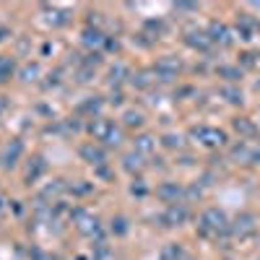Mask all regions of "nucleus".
I'll list each match as a JSON object with an SVG mask.
<instances>
[{"instance_id": "obj_1", "label": "nucleus", "mask_w": 260, "mask_h": 260, "mask_svg": "<svg viewBox=\"0 0 260 260\" xmlns=\"http://www.w3.org/2000/svg\"><path fill=\"white\" fill-rule=\"evenodd\" d=\"M89 130H91L94 141H99V143H104V146H120V141H122V130L115 125V120L96 117V120L89 125Z\"/></svg>"}, {"instance_id": "obj_2", "label": "nucleus", "mask_w": 260, "mask_h": 260, "mask_svg": "<svg viewBox=\"0 0 260 260\" xmlns=\"http://www.w3.org/2000/svg\"><path fill=\"white\" fill-rule=\"evenodd\" d=\"M201 232L206 237H219V234H226L229 232V221H226V216L219 211V208H208L203 216H201Z\"/></svg>"}, {"instance_id": "obj_3", "label": "nucleus", "mask_w": 260, "mask_h": 260, "mask_svg": "<svg viewBox=\"0 0 260 260\" xmlns=\"http://www.w3.org/2000/svg\"><path fill=\"white\" fill-rule=\"evenodd\" d=\"M71 219H73V224L78 226L81 234H86V237H96V240L102 242V224H99V219H96L94 213L83 211V208H76V211L71 213Z\"/></svg>"}, {"instance_id": "obj_4", "label": "nucleus", "mask_w": 260, "mask_h": 260, "mask_svg": "<svg viewBox=\"0 0 260 260\" xmlns=\"http://www.w3.org/2000/svg\"><path fill=\"white\" fill-rule=\"evenodd\" d=\"M21 154H24V141H21V138H13V141L6 146L3 156H0V164H3L6 169H13V167L18 164Z\"/></svg>"}, {"instance_id": "obj_5", "label": "nucleus", "mask_w": 260, "mask_h": 260, "mask_svg": "<svg viewBox=\"0 0 260 260\" xmlns=\"http://www.w3.org/2000/svg\"><path fill=\"white\" fill-rule=\"evenodd\" d=\"M78 154H81L86 161H89V164H94V167H104V161H107L104 148L96 146V143H83V146L78 148Z\"/></svg>"}, {"instance_id": "obj_6", "label": "nucleus", "mask_w": 260, "mask_h": 260, "mask_svg": "<svg viewBox=\"0 0 260 260\" xmlns=\"http://www.w3.org/2000/svg\"><path fill=\"white\" fill-rule=\"evenodd\" d=\"M187 219H190V213H187V208H185L182 203L169 206V208H167V213L161 216V221H164L167 226H180V224H185Z\"/></svg>"}, {"instance_id": "obj_7", "label": "nucleus", "mask_w": 260, "mask_h": 260, "mask_svg": "<svg viewBox=\"0 0 260 260\" xmlns=\"http://www.w3.org/2000/svg\"><path fill=\"white\" fill-rule=\"evenodd\" d=\"M156 195L164 201V203H169V206H175L180 198H182V187L180 185H175V182H164V185H159L156 187Z\"/></svg>"}, {"instance_id": "obj_8", "label": "nucleus", "mask_w": 260, "mask_h": 260, "mask_svg": "<svg viewBox=\"0 0 260 260\" xmlns=\"http://www.w3.org/2000/svg\"><path fill=\"white\" fill-rule=\"evenodd\" d=\"M195 136H198L206 146H221L226 141V136L221 133V130H216V127H201V130H195Z\"/></svg>"}, {"instance_id": "obj_9", "label": "nucleus", "mask_w": 260, "mask_h": 260, "mask_svg": "<svg viewBox=\"0 0 260 260\" xmlns=\"http://www.w3.org/2000/svg\"><path fill=\"white\" fill-rule=\"evenodd\" d=\"M177 71H180V60H175V57H161V60L156 62V68H154V73L161 76V78L177 76Z\"/></svg>"}, {"instance_id": "obj_10", "label": "nucleus", "mask_w": 260, "mask_h": 260, "mask_svg": "<svg viewBox=\"0 0 260 260\" xmlns=\"http://www.w3.org/2000/svg\"><path fill=\"white\" fill-rule=\"evenodd\" d=\"M31 161H34V164H29V169H26V182H29V185L37 182V180L47 172V161L42 159V156H34Z\"/></svg>"}, {"instance_id": "obj_11", "label": "nucleus", "mask_w": 260, "mask_h": 260, "mask_svg": "<svg viewBox=\"0 0 260 260\" xmlns=\"http://www.w3.org/2000/svg\"><path fill=\"white\" fill-rule=\"evenodd\" d=\"M159 257H161V260H182V257H185V250H182V245H177V242H169V245L161 247Z\"/></svg>"}, {"instance_id": "obj_12", "label": "nucleus", "mask_w": 260, "mask_h": 260, "mask_svg": "<svg viewBox=\"0 0 260 260\" xmlns=\"http://www.w3.org/2000/svg\"><path fill=\"white\" fill-rule=\"evenodd\" d=\"M13 71H16V62H13V57H8V55H0V83H6V81L13 76Z\"/></svg>"}, {"instance_id": "obj_13", "label": "nucleus", "mask_w": 260, "mask_h": 260, "mask_svg": "<svg viewBox=\"0 0 260 260\" xmlns=\"http://www.w3.org/2000/svg\"><path fill=\"white\" fill-rule=\"evenodd\" d=\"M122 167L133 175V172H141L143 169V156L138 154V151H133V154H127L125 159H122Z\"/></svg>"}, {"instance_id": "obj_14", "label": "nucleus", "mask_w": 260, "mask_h": 260, "mask_svg": "<svg viewBox=\"0 0 260 260\" xmlns=\"http://www.w3.org/2000/svg\"><path fill=\"white\" fill-rule=\"evenodd\" d=\"M83 42H86V45H91V47H102L104 42H107V37L99 29H86L83 31Z\"/></svg>"}, {"instance_id": "obj_15", "label": "nucleus", "mask_w": 260, "mask_h": 260, "mask_svg": "<svg viewBox=\"0 0 260 260\" xmlns=\"http://www.w3.org/2000/svg\"><path fill=\"white\" fill-rule=\"evenodd\" d=\"M154 148H156V141L151 138V136H141V138L136 141V151H138L141 156H143V154H151Z\"/></svg>"}, {"instance_id": "obj_16", "label": "nucleus", "mask_w": 260, "mask_h": 260, "mask_svg": "<svg viewBox=\"0 0 260 260\" xmlns=\"http://www.w3.org/2000/svg\"><path fill=\"white\" fill-rule=\"evenodd\" d=\"M237 234H250L255 232V224H252V216H242V219H237V226H234Z\"/></svg>"}, {"instance_id": "obj_17", "label": "nucleus", "mask_w": 260, "mask_h": 260, "mask_svg": "<svg viewBox=\"0 0 260 260\" xmlns=\"http://www.w3.org/2000/svg\"><path fill=\"white\" fill-rule=\"evenodd\" d=\"M187 45H192V47H201V50H206L208 45H211V39H206V34H195V31H190V37H187Z\"/></svg>"}, {"instance_id": "obj_18", "label": "nucleus", "mask_w": 260, "mask_h": 260, "mask_svg": "<svg viewBox=\"0 0 260 260\" xmlns=\"http://www.w3.org/2000/svg\"><path fill=\"white\" fill-rule=\"evenodd\" d=\"M62 190H65V182H62V180H52L45 190H42V198H50V195H60Z\"/></svg>"}, {"instance_id": "obj_19", "label": "nucleus", "mask_w": 260, "mask_h": 260, "mask_svg": "<svg viewBox=\"0 0 260 260\" xmlns=\"http://www.w3.org/2000/svg\"><path fill=\"white\" fill-rule=\"evenodd\" d=\"M122 120H125V125H127V127H141V125H143V115H141V112H136V110L125 112V117H122Z\"/></svg>"}, {"instance_id": "obj_20", "label": "nucleus", "mask_w": 260, "mask_h": 260, "mask_svg": "<svg viewBox=\"0 0 260 260\" xmlns=\"http://www.w3.org/2000/svg\"><path fill=\"white\" fill-rule=\"evenodd\" d=\"M99 107H102V99L99 96H91V102H83L78 110L81 112H99Z\"/></svg>"}, {"instance_id": "obj_21", "label": "nucleus", "mask_w": 260, "mask_h": 260, "mask_svg": "<svg viewBox=\"0 0 260 260\" xmlns=\"http://www.w3.org/2000/svg\"><path fill=\"white\" fill-rule=\"evenodd\" d=\"M39 76V65L34 62V65H26V68L24 71H21V78H24V81H34Z\"/></svg>"}, {"instance_id": "obj_22", "label": "nucleus", "mask_w": 260, "mask_h": 260, "mask_svg": "<svg viewBox=\"0 0 260 260\" xmlns=\"http://www.w3.org/2000/svg\"><path fill=\"white\" fill-rule=\"evenodd\" d=\"M112 232H117V234H125V232H127V219H125V216H117V219H112Z\"/></svg>"}, {"instance_id": "obj_23", "label": "nucleus", "mask_w": 260, "mask_h": 260, "mask_svg": "<svg viewBox=\"0 0 260 260\" xmlns=\"http://www.w3.org/2000/svg\"><path fill=\"white\" fill-rule=\"evenodd\" d=\"M29 255H31V257H34V260H52V257H50V255H47V252H42V250H39V247H34V250H31V252H29Z\"/></svg>"}, {"instance_id": "obj_24", "label": "nucleus", "mask_w": 260, "mask_h": 260, "mask_svg": "<svg viewBox=\"0 0 260 260\" xmlns=\"http://www.w3.org/2000/svg\"><path fill=\"white\" fill-rule=\"evenodd\" d=\"M130 192H133V195H146V187L143 185H138V187L133 185V187H130Z\"/></svg>"}, {"instance_id": "obj_25", "label": "nucleus", "mask_w": 260, "mask_h": 260, "mask_svg": "<svg viewBox=\"0 0 260 260\" xmlns=\"http://www.w3.org/2000/svg\"><path fill=\"white\" fill-rule=\"evenodd\" d=\"M8 37H11V31H8L6 26H0V42H6Z\"/></svg>"}, {"instance_id": "obj_26", "label": "nucleus", "mask_w": 260, "mask_h": 260, "mask_svg": "<svg viewBox=\"0 0 260 260\" xmlns=\"http://www.w3.org/2000/svg\"><path fill=\"white\" fill-rule=\"evenodd\" d=\"M3 216H6V201L0 198V219H3Z\"/></svg>"}]
</instances>
